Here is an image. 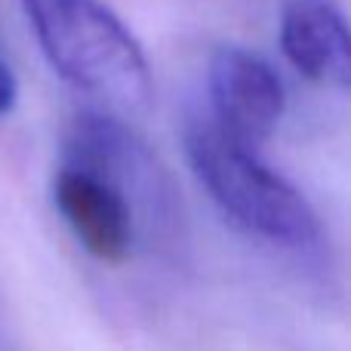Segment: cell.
Listing matches in <instances>:
<instances>
[{
    "instance_id": "3957f363",
    "label": "cell",
    "mask_w": 351,
    "mask_h": 351,
    "mask_svg": "<svg viewBox=\"0 0 351 351\" xmlns=\"http://www.w3.org/2000/svg\"><path fill=\"white\" fill-rule=\"evenodd\" d=\"M53 204L77 243L105 265H121L139 243V213L111 176L65 158L53 179Z\"/></svg>"
},
{
    "instance_id": "8992f818",
    "label": "cell",
    "mask_w": 351,
    "mask_h": 351,
    "mask_svg": "<svg viewBox=\"0 0 351 351\" xmlns=\"http://www.w3.org/2000/svg\"><path fill=\"white\" fill-rule=\"evenodd\" d=\"M16 99H19L16 71H12L10 62L0 56V117H6L12 108H16Z\"/></svg>"
},
{
    "instance_id": "277c9868",
    "label": "cell",
    "mask_w": 351,
    "mask_h": 351,
    "mask_svg": "<svg viewBox=\"0 0 351 351\" xmlns=\"http://www.w3.org/2000/svg\"><path fill=\"white\" fill-rule=\"evenodd\" d=\"M210 121L231 139L259 148L278 130L287 90L278 68L247 47H219L206 68Z\"/></svg>"
},
{
    "instance_id": "5b68a950",
    "label": "cell",
    "mask_w": 351,
    "mask_h": 351,
    "mask_svg": "<svg viewBox=\"0 0 351 351\" xmlns=\"http://www.w3.org/2000/svg\"><path fill=\"white\" fill-rule=\"evenodd\" d=\"M280 53L305 80L333 90L351 84V34L333 0H287L280 10Z\"/></svg>"
},
{
    "instance_id": "7a4b0ae2",
    "label": "cell",
    "mask_w": 351,
    "mask_h": 351,
    "mask_svg": "<svg viewBox=\"0 0 351 351\" xmlns=\"http://www.w3.org/2000/svg\"><path fill=\"white\" fill-rule=\"evenodd\" d=\"M185 154L213 204L243 231L284 250H311L321 241V219L308 197L210 117L188 123Z\"/></svg>"
},
{
    "instance_id": "6da1fadb",
    "label": "cell",
    "mask_w": 351,
    "mask_h": 351,
    "mask_svg": "<svg viewBox=\"0 0 351 351\" xmlns=\"http://www.w3.org/2000/svg\"><path fill=\"white\" fill-rule=\"evenodd\" d=\"M19 6L49 68L96 108L123 121L152 108L148 59L105 0H19Z\"/></svg>"
}]
</instances>
